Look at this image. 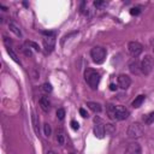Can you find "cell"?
I'll return each mask as SVG.
<instances>
[{
    "label": "cell",
    "mask_w": 154,
    "mask_h": 154,
    "mask_svg": "<svg viewBox=\"0 0 154 154\" xmlns=\"http://www.w3.org/2000/svg\"><path fill=\"white\" fill-rule=\"evenodd\" d=\"M84 79L91 89H96L100 82V75L93 69H87L84 72Z\"/></svg>",
    "instance_id": "6da1fadb"
},
{
    "label": "cell",
    "mask_w": 154,
    "mask_h": 154,
    "mask_svg": "<svg viewBox=\"0 0 154 154\" xmlns=\"http://www.w3.org/2000/svg\"><path fill=\"white\" fill-rule=\"evenodd\" d=\"M106 54H107L106 49L103 47H101V46H95L90 51L91 59H93V61L95 64H102L105 61V59H106Z\"/></svg>",
    "instance_id": "7a4b0ae2"
},
{
    "label": "cell",
    "mask_w": 154,
    "mask_h": 154,
    "mask_svg": "<svg viewBox=\"0 0 154 154\" xmlns=\"http://www.w3.org/2000/svg\"><path fill=\"white\" fill-rule=\"evenodd\" d=\"M153 66H154L153 58L150 55H146L141 61V72L144 75H149L153 70Z\"/></svg>",
    "instance_id": "3957f363"
},
{
    "label": "cell",
    "mask_w": 154,
    "mask_h": 154,
    "mask_svg": "<svg viewBox=\"0 0 154 154\" xmlns=\"http://www.w3.org/2000/svg\"><path fill=\"white\" fill-rule=\"evenodd\" d=\"M142 135H143V129H142V126L140 124L134 123V124L129 125V128H128V136L130 138H140Z\"/></svg>",
    "instance_id": "277c9868"
},
{
    "label": "cell",
    "mask_w": 154,
    "mask_h": 154,
    "mask_svg": "<svg viewBox=\"0 0 154 154\" xmlns=\"http://www.w3.org/2000/svg\"><path fill=\"white\" fill-rule=\"evenodd\" d=\"M128 51H129V53H130L134 58H136V57H138V55L142 53L143 47H142V45H141L140 42H137V41H130L129 45H128Z\"/></svg>",
    "instance_id": "5b68a950"
},
{
    "label": "cell",
    "mask_w": 154,
    "mask_h": 154,
    "mask_svg": "<svg viewBox=\"0 0 154 154\" xmlns=\"http://www.w3.org/2000/svg\"><path fill=\"white\" fill-rule=\"evenodd\" d=\"M114 119L117 120H124L129 117V109L124 106H116L114 107Z\"/></svg>",
    "instance_id": "8992f818"
},
{
    "label": "cell",
    "mask_w": 154,
    "mask_h": 154,
    "mask_svg": "<svg viewBox=\"0 0 154 154\" xmlns=\"http://www.w3.org/2000/svg\"><path fill=\"white\" fill-rule=\"evenodd\" d=\"M55 47V37L53 35H48L43 38V48L46 53H51Z\"/></svg>",
    "instance_id": "52a82bcc"
},
{
    "label": "cell",
    "mask_w": 154,
    "mask_h": 154,
    "mask_svg": "<svg viewBox=\"0 0 154 154\" xmlns=\"http://www.w3.org/2000/svg\"><path fill=\"white\" fill-rule=\"evenodd\" d=\"M117 83H118V87L122 88V89H128L131 84V78L128 76V75H119L118 78H117Z\"/></svg>",
    "instance_id": "ba28073f"
},
{
    "label": "cell",
    "mask_w": 154,
    "mask_h": 154,
    "mask_svg": "<svg viewBox=\"0 0 154 154\" xmlns=\"http://www.w3.org/2000/svg\"><path fill=\"white\" fill-rule=\"evenodd\" d=\"M125 154H142L141 146L137 142L129 143L128 147H126V149H125Z\"/></svg>",
    "instance_id": "9c48e42d"
},
{
    "label": "cell",
    "mask_w": 154,
    "mask_h": 154,
    "mask_svg": "<svg viewBox=\"0 0 154 154\" xmlns=\"http://www.w3.org/2000/svg\"><path fill=\"white\" fill-rule=\"evenodd\" d=\"M94 135L97 138H103L105 136V126L103 124L97 119V122L95 120V125H94Z\"/></svg>",
    "instance_id": "30bf717a"
},
{
    "label": "cell",
    "mask_w": 154,
    "mask_h": 154,
    "mask_svg": "<svg viewBox=\"0 0 154 154\" xmlns=\"http://www.w3.org/2000/svg\"><path fill=\"white\" fill-rule=\"evenodd\" d=\"M129 70H130V72L134 73V75L141 73V63H138L136 59H134V60L129 64Z\"/></svg>",
    "instance_id": "8fae6325"
},
{
    "label": "cell",
    "mask_w": 154,
    "mask_h": 154,
    "mask_svg": "<svg viewBox=\"0 0 154 154\" xmlns=\"http://www.w3.org/2000/svg\"><path fill=\"white\" fill-rule=\"evenodd\" d=\"M40 107L42 108V111H45V112H48L49 109H51V102H49V100H48V97H46V96H42L41 99H40Z\"/></svg>",
    "instance_id": "7c38bea8"
},
{
    "label": "cell",
    "mask_w": 154,
    "mask_h": 154,
    "mask_svg": "<svg viewBox=\"0 0 154 154\" xmlns=\"http://www.w3.org/2000/svg\"><path fill=\"white\" fill-rule=\"evenodd\" d=\"M31 123H32V128H34L35 134L38 135V132H40V122H38L37 116H36L34 112L31 113Z\"/></svg>",
    "instance_id": "4fadbf2b"
},
{
    "label": "cell",
    "mask_w": 154,
    "mask_h": 154,
    "mask_svg": "<svg viewBox=\"0 0 154 154\" xmlns=\"http://www.w3.org/2000/svg\"><path fill=\"white\" fill-rule=\"evenodd\" d=\"M8 29H10V31H12L16 36L22 37V31H20L19 26H18L17 24H14L13 22H10V23H8Z\"/></svg>",
    "instance_id": "5bb4252c"
},
{
    "label": "cell",
    "mask_w": 154,
    "mask_h": 154,
    "mask_svg": "<svg viewBox=\"0 0 154 154\" xmlns=\"http://www.w3.org/2000/svg\"><path fill=\"white\" fill-rule=\"evenodd\" d=\"M65 132H64V130L63 129H58L57 130V142H58V144L59 146H63V144H65Z\"/></svg>",
    "instance_id": "9a60e30c"
},
{
    "label": "cell",
    "mask_w": 154,
    "mask_h": 154,
    "mask_svg": "<svg viewBox=\"0 0 154 154\" xmlns=\"http://www.w3.org/2000/svg\"><path fill=\"white\" fill-rule=\"evenodd\" d=\"M87 106L93 111V112H95V113H99V112H101V105L99 103V102H93V101H89V102H87Z\"/></svg>",
    "instance_id": "2e32d148"
},
{
    "label": "cell",
    "mask_w": 154,
    "mask_h": 154,
    "mask_svg": "<svg viewBox=\"0 0 154 154\" xmlns=\"http://www.w3.org/2000/svg\"><path fill=\"white\" fill-rule=\"evenodd\" d=\"M6 51H7V54L10 55V58H11L13 61H16L17 64H20V60L18 59V55L12 51V48H11L10 46H8V47H6Z\"/></svg>",
    "instance_id": "e0dca14e"
},
{
    "label": "cell",
    "mask_w": 154,
    "mask_h": 154,
    "mask_svg": "<svg viewBox=\"0 0 154 154\" xmlns=\"http://www.w3.org/2000/svg\"><path fill=\"white\" fill-rule=\"evenodd\" d=\"M143 101H144V95H138V96H136L135 100L132 101V107L138 108V107L143 103Z\"/></svg>",
    "instance_id": "ac0fdd59"
},
{
    "label": "cell",
    "mask_w": 154,
    "mask_h": 154,
    "mask_svg": "<svg viewBox=\"0 0 154 154\" xmlns=\"http://www.w3.org/2000/svg\"><path fill=\"white\" fill-rule=\"evenodd\" d=\"M143 119H144V123H146V124H148V125H149V124H153V123H154V112L148 113Z\"/></svg>",
    "instance_id": "d6986e66"
},
{
    "label": "cell",
    "mask_w": 154,
    "mask_h": 154,
    "mask_svg": "<svg viewBox=\"0 0 154 154\" xmlns=\"http://www.w3.org/2000/svg\"><path fill=\"white\" fill-rule=\"evenodd\" d=\"M43 132H45V136H47V137H49L52 135V128H51V125L48 123L43 124Z\"/></svg>",
    "instance_id": "ffe728a7"
},
{
    "label": "cell",
    "mask_w": 154,
    "mask_h": 154,
    "mask_svg": "<svg viewBox=\"0 0 154 154\" xmlns=\"http://www.w3.org/2000/svg\"><path fill=\"white\" fill-rule=\"evenodd\" d=\"M114 107H116V106H113V105H111V103H108L107 107H106V108H107L108 117H109L111 119H114V117H113V116H114Z\"/></svg>",
    "instance_id": "44dd1931"
},
{
    "label": "cell",
    "mask_w": 154,
    "mask_h": 154,
    "mask_svg": "<svg viewBox=\"0 0 154 154\" xmlns=\"http://www.w3.org/2000/svg\"><path fill=\"white\" fill-rule=\"evenodd\" d=\"M57 117H58V119L63 120L64 117H65V111H64L63 108H58V111H57Z\"/></svg>",
    "instance_id": "7402d4cb"
},
{
    "label": "cell",
    "mask_w": 154,
    "mask_h": 154,
    "mask_svg": "<svg viewBox=\"0 0 154 154\" xmlns=\"http://www.w3.org/2000/svg\"><path fill=\"white\" fill-rule=\"evenodd\" d=\"M42 90L46 93H51L52 91V85L49 83H43L42 84Z\"/></svg>",
    "instance_id": "603a6c76"
},
{
    "label": "cell",
    "mask_w": 154,
    "mask_h": 154,
    "mask_svg": "<svg viewBox=\"0 0 154 154\" xmlns=\"http://www.w3.org/2000/svg\"><path fill=\"white\" fill-rule=\"evenodd\" d=\"M140 13H141L140 7H132V8L130 10V14H131V16H138Z\"/></svg>",
    "instance_id": "cb8c5ba5"
},
{
    "label": "cell",
    "mask_w": 154,
    "mask_h": 154,
    "mask_svg": "<svg viewBox=\"0 0 154 154\" xmlns=\"http://www.w3.org/2000/svg\"><path fill=\"white\" fill-rule=\"evenodd\" d=\"M26 45L29 46V47H32L35 51H40V47H38V45L37 43H35V42H32V41H26Z\"/></svg>",
    "instance_id": "d4e9b609"
},
{
    "label": "cell",
    "mask_w": 154,
    "mask_h": 154,
    "mask_svg": "<svg viewBox=\"0 0 154 154\" xmlns=\"http://www.w3.org/2000/svg\"><path fill=\"white\" fill-rule=\"evenodd\" d=\"M22 51L24 52V54H25L26 57H31V55H32V53H31V49H30V47L28 48V47H25V46H23V48H22Z\"/></svg>",
    "instance_id": "484cf974"
},
{
    "label": "cell",
    "mask_w": 154,
    "mask_h": 154,
    "mask_svg": "<svg viewBox=\"0 0 154 154\" xmlns=\"http://www.w3.org/2000/svg\"><path fill=\"white\" fill-rule=\"evenodd\" d=\"M106 2L105 1H102V0H96V1H94V6L95 7H101V6H103Z\"/></svg>",
    "instance_id": "4316f807"
},
{
    "label": "cell",
    "mask_w": 154,
    "mask_h": 154,
    "mask_svg": "<svg viewBox=\"0 0 154 154\" xmlns=\"http://www.w3.org/2000/svg\"><path fill=\"white\" fill-rule=\"evenodd\" d=\"M71 128H72L73 130H78V129H79V124H78V122L72 120V122H71Z\"/></svg>",
    "instance_id": "83f0119b"
},
{
    "label": "cell",
    "mask_w": 154,
    "mask_h": 154,
    "mask_svg": "<svg viewBox=\"0 0 154 154\" xmlns=\"http://www.w3.org/2000/svg\"><path fill=\"white\" fill-rule=\"evenodd\" d=\"M79 114H81L83 118H87V117H88V113H87V111H85L84 108H79Z\"/></svg>",
    "instance_id": "f1b7e54d"
},
{
    "label": "cell",
    "mask_w": 154,
    "mask_h": 154,
    "mask_svg": "<svg viewBox=\"0 0 154 154\" xmlns=\"http://www.w3.org/2000/svg\"><path fill=\"white\" fill-rule=\"evenodd\" d=\"M109 89H111V90H113V91H114V90H117V87H116V85H114V84H109Z\"/></svg>",
    "instance_id": "f546056e"
},
{
    "label": "cell",
    "mask_w": 154,
    "mask_h": 154,
    "mask_svg": "<svg viewBox=\"0 0 154 154\" xmlns=\"http://www.w3.org/2000/svg\"><path fill=\"white\" fill-rule=\"evenodd\" d=\"M46 154H57L54 150H52V149H49V150H47V153Z\"/></svg>",
    "instance_id": "4dcf8cb0"
},
{
    "label": "cell",
    "mask_w": 154,
    "mask_h": 154,
    "mask_svg": "<svg viewBox=\"0 0 154 154\" xmlns=\"http://www.w3.org/2000/svg\"><path fill=\"white\" fill-rule=\"evenodd\" d=\"M150 43H152V48H153V51H154V38L150 41Z\"/></svg>",
    "instance_id": "1f68e13d"
}]
</instances>
